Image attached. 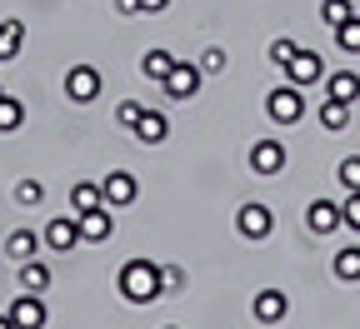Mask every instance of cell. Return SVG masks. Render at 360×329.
<instances>
[{
	"label": "cell",
	"mask_w": 360,
	"mask_h": 329,
	"mask_svg": "<svg viewBox=\"0 0 360 329\" xmlns=\"http://www.w3.org/2000/svg\"><path fill=\"white\" fill-rule=\"evenodd\" d=\"M120 295H125V304H155V300L165 295L160 264H155V260H125V269H120Z\"/></svg>",
	"instance_id": "cell-1"
},
{
	"label": "cell",
	"mask_w": 360,
	"mask_h": 329,
	"mask_svg": "<svg viewBox=\"0 0 360 329\" xmlns=\"http://www.w3.org/2000/svg\"><path fill=\"white\" fill-rule=\"evenodd\" d=\"M265 115L276 120V125H295L305 115V95H300V85H276L265 95Z\"/></svg>",
	"instance_id": "cell-2"
},
{
	"label": "cell",
	"mask_w": 360,
	"mask_h": 329,
	"mask_svg": "<svg viewBox=\"0 0 360 329\" xmlns=\"http://www.w3.org/2000/svg\"><path fill=\"white\" fill-rule=\"evenodd\" d=\"M236 229L245 234V240H270L276 234V210L270 205H240V215H236Z\"/></svg>",
	"instance_id": "cell-3"
},
{
	"label": "cell",
	"mask_w": 360,
	"mask_h": 329,
	"mask_svg": "<svg viewBox=\"0 0 360 329\" xmlns=\"http://www.w3.org/2000/svg\"><path fill=\"white\" fill-rule=\"evenodd\" d=\"M200 80H205V70H200V65L175 60V65H170V75H165L160 85H165V95H170V100H191L195 90H200Z\"/></svg>",
	"instance_id": "cell-4"
},
{
	"label": "cell",
	"mask_w": 360,
	"mask_h": 329,
	"mask_svg": "<svg viewBox=\"0 0 360 329\" xmlns=\"http://www.w3.org/2000/svg\"><path fill=\"white\" fill-rule=\"evenodd\" d=\"M96 95H101V70H96V65H75V70L65 75V100L90 105Z\"/></svg>",
	"instance_id": "cell-5"
},
{
	"label": "cell",
	"mask_w": 360,
	"mask_h": 329,
	"mask_svg": "<svg viewBox=\"0 0 360 329\" xmlns=\"http://www.w3.org/2000/svg\"><path fill=\"white\" fill-rule=\"evenodd\" d=\"M305 224H310V234H335V229L345 224V205H335V200H310Z\"/></svg>",
	"instance_id": "cell-6"
},
{
	"label": "cell",
	"mask_w": 360,
	"mask_h": 329,
	"mask_svg": "<svg viewBox=\"0 0 360 329\" xmlns=\"http://www.w3.org/2000/svg\"><path fill=\"white\" fill-rule=\"evenodd\" d=\"M75 220H80V240H85V245H105L110 234H115V220H110V210H105V205L80 210Z\"/></svg>",
	"instance_id": "cell-7"
},
{
	"label": "cell",
	"mask_w": 360,
	"mask_h": 329,
	"mask_svg": "<svg viewBox=\"0 0 360 329\" xmlns=\"http://www.w3.org/2000/svg\"><path fill=\"white\" fill-rule=\"evenodd\" d=\"M285 75H290V85H321L326 80V60L321 55H315V51H295L290 55V65H285Z\"/></svg>",
	"instance_id": "cell-8"
},
{
	"label": "cell",
	"mask_w": 360,
	"mask_h": 329,
	"mask_svg": "<svg viewBox=\"0 0 360 329\" xmlns=\"http://www.w3.org/2000/svg\"><path fill=\"white\" fill-rule=\"evenodd\" d=\"M250 170L255 175H281L285 170V145H281V140H255V145H250Z\"/></svg>",
	"instance_id": "cell-9"
},
{
	"label": "cell",
	"mask_w": 360,
	"mask_h": 329,
	"mask_svg": "<svg viewBox=\"0 0 360 329\" xmlns=\"http://www.w3.org/2000/svg\"><path fill=\"white\" fill-rule=\"evenodd\" d=\"M101 184H105V205H135V195H141V184H135L130 170H110Z\"/></svg>",
	"instance_id": "cell-10"
},
{
	"label": "cell",
	"mask_w": 360,
	"mask_h": 329,
	"mask_svg": "<svg viewBox=\"0 0 360 329\" xmlns=\"http://www.w3.org/2000/svg\"><path fill=\"white\" fill-rule=\"evenodd\" d=\"M11 324H15V329H45V304H40V295H25V290H20V300L11 304Z\"/></svg>",
	"instance_id": "cell-11"
},
{
	"label": "cell",
	"mask_w": 360,
	"mask_h": 329,
	"mask_svg": "<svg viewBox=\"0 0 360 329\" xmlns=\"http://www.w3.org/2000/svg\"><path fill=\"white\" fill-rule=\"evenodd\" d=\"M285 309H290V300H285L281 290H260V295H255V304H250V314H255L260 324H281V319H285Z\"/></svg>",
	"instance_id": "cell-12"
},
{
	"label": "cell",
	"mask_w": 360,
	"mask_h": 329,
	"mask_svg": "<svg viewBox=\"0 0 360 329\" xmlns=\"http://www.w3.org/2000/svg\"><path fill=\"white\" fill-rule=\"evenodd\" d=\"M45 245L60 250V255H65V250H75V245H80V220H65V215H60V220H51V224H45Z\"/></svg>",
	"instance_id": "cell-13"
},
{
	"label": "cell",
	"mask_w": 360,
	"mask_h": 329,
	"mask_svg": "<svg viewBox=\"0 0 360 329\" xmlns=\"http://www.w3.org/2000/svg\"><path fill=\"white\" fill-rule=\"evenodd\" d=\"M165 135H170V120H165V110H150V105H146V115L135 120V140H141V145H160Z\"/></svg>",
	"instance_id": "cell-14"
},
{
	"label": "cell",
	"mask_w": 360,
	"mask_h": 329,
	"mask_svg": "<svg viewBox=\"0 0 360 329\" xmlns=\"http://www.w3.org/2000/svg\"><path fill=\"white\" fill-rule=\"evenodd\" d=\"M326 95L330 100H360V75L355 70H335V75H326Z\"/></svg>",
	"instance_id": "cell-15"
},
{
	"label": "cell",
	"mask_w": 360,
	"mask_h": 329,
	"mask_svg": "<svg viewBox=\"0 0 360 329\" xmlns=\"http://www.w3.org/2000/svg\"><path fill=\"white\" fill-rule=\"evenodd\" d=\"M15 274H20V290L25 295H45V290H51V269H45L40 260H20Z\"/></svg>",
	"instance_id": "cell-16"
},
{
	"label": "cell",
	"mask_w": 360,
	"mask_h": 329,
	"mask_svg": "<svg viewBox=\"0 0 360 329\" xmlns=\"http://www.w3.org/2000/svg\"><path fill=\"white\" fill-rule=\"evenodd\" d=\"M70 200H75V210H96V205H105V184L101 180H80L70 190Z\"/></svg>",
	"instance_id": "cell-17"
},
{
	"label": "cell",
	"mask_w": 360,
	"mask_h": 329,
	"mask_svg": "<svg viewBox=\"0 0 360 329\" xmlns=\"http://www.w3.org/2000/svg\"><path fill=\"white\" fill-rule=\"evenodd\" d=\"M25 45V20H0V60H11Z\"/></svg>",
	"instance_id": "cell-18"
},
{
	"label": "cell",
	"mask_w": 360,
	"mask_h": 329,
	"mask_svg": "<svg viewBox=\"0 0 360 329\" xmlns=\"http://www.w3.org/2000/svg\"><path fill=\"white\" fill-rule=\"evenodd\" d=\"M170 65H175V55H170V51H160V45L141 55V70H146L150 80H165V75H170Z\"/></svg>",
	"instance_id": "cell-19"
},
{
	"label": "cell",
	"mask_w": 360,
	"mask_h": 329,
	"mask_svg": "<svg viewBox=\"0 0 360 329\" xmlns=\"http://www.w3.org/2000/svg\"><path fill=\"white\" fill-rule=\"evenodd\" d=\"M345 125H350V105L326 95V105H321V130H345Z\"/></svg>",
	"instance_id": "cell-20"
},
{
	"label": "cell",
	"mask_w": 360,
	"mask_h": 329,
	"mask_svg": "<svg viewBox=\"0 0 360 329\" xmlns=\"http://www.w3.org/2000/svg\"><path fill=\"white\" fill-rule=\"evenodd\" d=\"M35 250H40V240H35L30 229H15L11 240H6V255L11 260H35Z\"/></svg>",
	"instance_id": "cell-21"
},
{
	"label": "cell",
	"mask_w": 360,
	"mask_h": 329,
	"mask_svg": "<svg viewBox=\"0 0 360 329\" xmlns=\"http://www.w3.org/2000/svg\"><path fill=\"white\" fill-rule=\"evenodd\" d=\"M335 45H340L345 55H360V15H350V20L335 25Z\"/></svg>",
	"instance_id": "cell-22"
},
{
	"label": "cell",
	"mask_w": 360,
	"mask_h": 329,
	"mask_svg": "<svg viewBox=\"0 0 360 329\" xmlns=\"http://www.w3.org/2000/svg\"><path fill=\"white\" fill-rule=\"evenodd\" d=\"M335 279H360V245H350V250H335Z\"/></svg>",
	"instance_id": "cell-23"
},
{
	"label": "cell",
	"mask_w": 360,
	"mask_h": 329,
	"mask_svg": "<svg viewBox=\"0 0 360 329\" xmlns=\"http://www.w3.org/2000/svg\"><path fill=\"white\" fill-rule=\"evenodd\" d=\"M350 15H355V6H350V0H321V20H326L330 30H335L340 20H350Z\"/></svg>",
	"instance_id": "cell-24"
},
{
	"label": "cell",
	"mask_w": 360,
	"mask_h": 329,
	"mask_svg": "<svg viewBox=\"0 0 360 329\" xmlns=\"http://www.w3.org/2000/svg\"><path fill=\"white\" fill-rule=\"evenodd\" d=\"M20 120H25V105L11 100V95H0V130H15Z\"/></svg>",
	"instance_id": "cell-25"
},
{
	"label": "cell",
	"mask_w": 360,
	"mask_h": 329,
	"mask_svg": "<svg viewBox=\"0 0 360 329\" xmlns=\"http://www.w3.org/2000/svg\"><path fill=\"white\" fill-rule=\"evenodd\" d=\"M15 200H20V205H40V200H45V184H40V180H20V184H15Z\"/></svg>",
	"instance_id": "cell-26"
},
{
	"label": "cell",
	"mask_w": 360,
	"mask_h": 329,
	"mask_svg": "<svg viewBox=\"0 0 360 329\" xmlns=\"http://www.w3.org/2000/svg\"><path fill=\"white\" fill-rule=\"evenodd\" d=\"M340 184H345V190H360V155H350V160H340Z\"/></svg>",
	"instance_id": "cell-27"
},
{
	"label": "cell",
	"mask_w": 360,
	"mask_h": 329,
	"mask_svg": "<svg viewBox=\"0 0 360 329\" xmlns=\"http://www.w3.org/2000/svg\"><path fill=\"white\" fill-rule=\"evenodd\" d=\"M295 51H300V45H295V40H276V45H270V65H281V70H285Z\"/></svg>",
	"instance_id": "cell-28"
},
{
	"label": "cell",
	"mask_w": 360,
	"mask_h": 329,
	"mask_svg": "<svg viewBox=\"0 0 360 329\" xmlns=\"http://www.w3.org/2000/svg\"><path fill=\"white\" fill-rule=\"evenodd\" d=\"M141 115H146V105H141V100H125V105L115 110V120H120L125 130H135V120H141Z\"/></svg>",
	"instance_id": "cell-29"
},
{
	"label": "cell",
	"mask_w": 360,
	"mask_h": 329,
	"mask_svg": "<svg viewBox=\"0 0 360 329\" xmlns=\"http://www.w3.org/2000/svg\"><path fill=\"white\" fill-rule=\"evenodd\" d=\"M160 274H165V290H186V269L180 264H160Z\"/></svg>",
	"instance_id": "cell-30"
},
{
	"label": "cell",
	"mask_w": 360,
	"mask_h": 329,
	"mask_svg": "<svg viewBox=\"0 0 360 329\" xmlns=\"http://www.w3.org/2000/svg\"><path fill=\"white\" fill-rule=\"evenodd\" d=\"M200 70H205V75H220V70H225V51H205V55H200Z\"/></svg>",
	"instance_id": "cell-31"
},
{
	"label": "cell",
	"mask_w": 360,
	"mask_h": 329,
	"mask_svg": "<svg viewBox=\"0 0 360 329\" xmlns=\"http://www.w3.org/2000/svg\"><path fill=\"white\" fill-rule=\"evenodd\" d=\"M345 224L360 229V190H350V200H345Z\"/></svg>",
	"instance_id": "cell-32"
},
{
	"label": "cell",
	"mask_w": 360,
	"mask_h": 329,
	"mask_svg": "<svg viewBox=\"0 0 360 329\" xmlns=\"http://www.w3.org/2000/svg\"><path fill=\"white\" fill-rule=\"evenodd\" d=\"M115 11L120 15H141V0H115Z\"/></svg>",
	"instance_id": "cell-33"
},
{
	"label": "cell",
	"mask_w": 360,
	"mask_h": 329,
	"mask_svg": "<svg viewBox=\"0 0 360 329\" xmlns=\"http://www.w3.org/2000/svg\"><path fill=\"white\" fill-rule=\"evenodd\" d=\"M170 0H141V15H155V11H165Z\"/></svg>",
	"instance_id": "cell-34"
},
{
	"label": "cell",
	"mask_w": 360,
	"mask_h": 329,
	"mask_svg": "<svg viewBox=\"0 0 360 329\" xmlns=\"http://www.w3.org/2000/svg\"><path fill=\"white\" fill-rule=\"evenodd\" d=\"M0 329H15V324H11V314H6V319H0Z\"/></svg>",
	"instance_id": "cell-35"
},
{
	"label": "cell",
	"mask_w": 360,
	"mask_h": 329,
	"mask_svg": "<svg viewBox=\"0 0 360 329\" xmlns=\"http://www.w3.org/2000/svg\"><path fill=\"white\" fill-rule=\"evenodd\" d=\"M0 95H6V90H0Z\"/></svg>",
	"instance_id": "cell-36"
},
{
	"label": "cell",
	"mask_w": 360,
	"mask_h": 329,
	"mask_svg": "<svg viewBox=\"0 0 360 329\" xmlns=\"http://www.w3.org/2000/svg\"><path fill=\"white\" fill-rule=\"evenodd\" d=\"M170 329H175V324H170Z\"/></svg>",
	"instance_id": "cell-37"
}]
</instances>
